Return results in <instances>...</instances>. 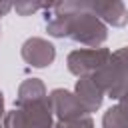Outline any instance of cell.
I'll use <instances>...</instances> for the list:
<instances>
[{
	"mask_svg": "<svg viewBox=\"0 0 128 128\" xmlns=\"http://www.w3.org/2000/svg\"><path fill=\"white\" fill-rule=\"evenodd\" d=\"M46 32L52 38H68L88 48H102L108 38V26L96 18L86 2H56L44 16Z\"/></svg>",
	"mask_w": 128,
	"mask_h": 128,
	"instance_id": "6da1fadb",
	"label": "cell"
},
{
	"mask_svg": "<svg viewBox=\"0 0 128 128\" xmlns=\"http://www.w3.org/2000/svg\"><path fill=\"white\" fill-rule=\"evenodd\" d=\"M92 78L100 86L104 96L118 102L126 98L128 96V46L112 52L108 64L102 66Z\"/></svg>",
	"mask_w": 128,
	"mask_h": 128,
	"instance_id": "7a4b0ae2",
	"label": "cell"
},
{
	"mask_svg": "<svg viewBox=\"0 0 128 128\" xmlns=\"http://www.w3.org/2000/svg\"><path fill=\"white\" fill-rule=\"evenodd\" d=\"M110 58L112 52L108 48H80L68 54L66 66L70 74L78 78H86V76H94L102 66H106Z\"/></svg>",
	"mask_w": 128,
	"mask_h": 128,
	"instance_id": "3957f363",
	"label": "cell"
},
{
	"mask_svg": "<svg viewBox=\"0 0 128 128\" xmlns=\"http://www.w3.org/2000/svg\"><path fill=\"white\" fill-rule=\"evenodd\" d=\"M48 98L52 104V112L60 124H68V122L78 120V118L88 114L84 110V106L80 104V100L76 98V94L66 90V88H54L48 94Z\"/></svg>",
	"mask_w": 128,
	"mask_h": 128,
	"instance_id": "277c9868",
	"label": "cell"
},
{
	"mask_svg": "<svg viewBox=\"0 0 128 128\" xmlns=\"http://www.w3.org/2000/svg\"><path fill=\"white\" fill-rule=\"evenodd\" d=\"M20 56L32 68H46L56 60V48L46 38L32 36V38L24 40V44L20 48Z\"/></svg>",
	"mask_w": 128,
	"mask_h": 128,
	"instance_id": "5b68a950",
	"label": "cell"
},
{
	"mask_svg": "<svg viewBox=\"0 0 128 128\" xmlns=\"http://www.w3.org/2000/svg\"><path fill=\"white\" fill-rule=\"evenodd\" d=\"M86 8H88L96 18H100L106 26L122 28V26L128 24V10H126V6H124L120 0H110V2H102V0L86 2Z\"/></svg>",
	"mask_w": 128,
	"mask_h": 128,
	"instance_id": "8992f818",
	"label": "cell"
},
{
	"mask_svg": "<svg viewBox=\"0 0 128 128\" xmlns=\"http://www.w3.org/2000/svg\"><path fill=\"white\" fill-rule=\"evenodd\" d=\"M22 112H24L28 128H62V124L56 120L52 112V104L48 96L28 106H22Z\"/></svg>",
	"mask_w": 128,
	"mask_h": 128,
	"instance_id": "52a82bcc",
	"label": "cell"
},
{
	"mask_svg": "<svg viewBox=\"0 0 128 128\" xmlns=\"http://www.w3.org/2000/svg\"><path fill=\"white\" fill-rule=\"evenodd\" d=\"M74 94H76V98L80 100V104L84 106V110L88 114L100 110V106L104 102V92L100 90V86L94 82L92 76L78 78L76 80V86H74Z\"/></svg>",
	"mask_w": 128,
	"mask_h": 128,
	"instance_id": "ba28073f",
	"label": "cell"
},
{
	"mask_svg": "<svg viewBox=\"0 0 128 128\" xmlns=\"http://www.w3.org/2000/svg\"><path fill=\"white\" fill-rule=\"evenodd\" d=\"M46 98V86L40 78H26L20 86H18V96L14 102V108H22L28 106L32 102H38Z\"/></svg>",
	"mask_w": 128,
	"mask_h": 128,
	"instance_id": "9c48e42d",
	"label": "cell"
},
{
	"mask_svg": "<svg viewBox=\"0 0 128 128\" xmlns=\"http://www.w3.org/2000/svg\"><path fill=\"white\" fill-rule=\"evenodd\" d=\"M102 128H128V112L120 104L110 106L102 116Z\"/></svg>",
	"mask_w": 128,
	"mask_h": 128,
	"instance_id": "30bf717a",
	"label": "cell"
},
{
	"mask_svg": "<svg viewBox=\"0 0 128 128\" xmlns=\"http://www.w3.org/2000/svg\"><path fill=\"white\" fill-rule=\"evenodd\" d=\"M52 4H42V2H34V0H20L14 4V10L18 16H32L40 10H50Z\"/></svg>",
	"mask_w": 128,
	"mask_h": 128,
	"instance_id": "8fae6325",
	"label": "cell"
},
{
	"mask_svg": "<svg viewBox=\"0 0 128 128\" xmlns=\"http://www.w3.org/2000/svg\"><path fill=\"white\" fill-rule=\"evenodd\" d=\"M2 128H28L22 108H12V110H8V112L4 114Z\"/></svg>",
	"mask_w": 128,
	"mask_h": 128,
	"instance_id": "7c38bea8",
	"label": "cell"
},
{
	"mask_svg": "<svg viewBox=\"0 0 128 128\" xmlns=\"http://www.w3.org/2000/svg\"><path fill=\"white\" fill-rule=\"evenodd\" d=\"M62 128H94V120H92L90 114H86V116H82L78 120H72L68 124H62Z\"/></svg>",
	"mask_w": 128,
	"mask_h": 128,
	"instance_id": "4fadbf2b",
	"label": "cell"
},
{
	"mask_svg": "<svg viewBox=\"0 0 128 128\" xmlns=\"http://www.w3.org/2000/svg\"><path fill=\"white\" fill-rule=\"evenodd\" d=\"M12 8H14V4H12V2H0V18H2V16H6Z\"/></svg>",
	"mask_w": 128,
	"mask_h": 128,
	"instance_id": "5bb4252c",
	"label": "cell"
},
{
	"mask_svg": "<svg viewBox=\"0 0 128 128\" xmlns=\"http://www.w3.org/2000/svg\"><path fill=\"white\" fill-rule=\"evenodd\" d=\"M4 114H6V110H4V94H2V90H0V128H2Z\"/></svg>",
	"mask_w": 128,
	"mask_h": 128,
	"instance_id": "9a60e30c",
	"label": "cell"
},
{
	"mask_svg": "<svg viewBox=\"0 0 128 128\" xmlns=\"http://www.w3.org/2000/svg\"><path fill=\"white\" fill-rule=\"evenodd\" d=\"M0 34H2V28H0Z\"/></svg>",
	"mask_w": 128,
	"mask_h": 128,
	"instance_id": "2e32d148",
	"label": "cell"
}]
</instances>
